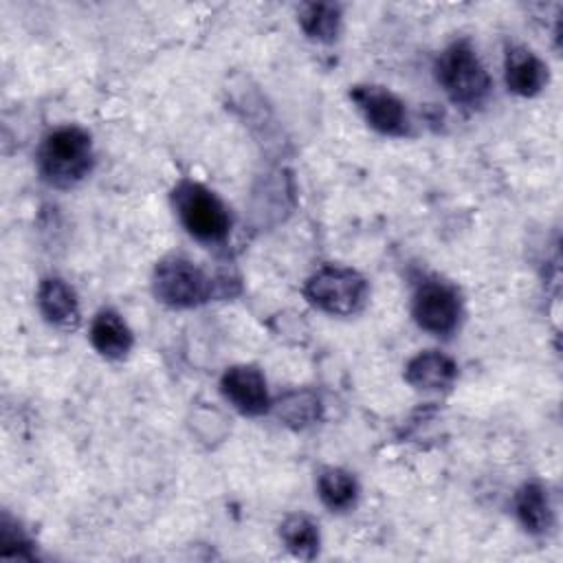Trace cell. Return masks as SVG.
<instances>
[{"instance_id":"30bf717a","label":"cell","mask_w":563,"mask_h":563,"mask_svg":"<svg viewBox=\"0 0 563 563\" xmlns=\"http://www.w3.org/2000/svg\"><path fill=\"white\" fill-rule=\"evenodd\" d=\"M506 86L519 97H534L548 84V66L526 46L506 51Z\"/></svg>"},{"instance_id":"8fae6325","label":"cell","mask_w":563,"mask_h":563,"mask_svg":"<svg viewBox=\"0 0 563 563\" xmlns=\"http://www.w3.org/2000/svg\"><path fill=\"white\" fill-rule=\"evenodd\" d=\"M405 378L411 387L422 389V391H440L449 389L453 380L457 378V365L451 356L427 350L416 354L407 367H405Z\"/></svg>"},{"instance_id":"ac0fdd59","label":"cell","mask_w":563,"mask_h":563,"mask_svg":"<svg viewBox=\"0 0 563 563\" xmlns=\"http://www.w3.org/2000/svg\"><path fill=\"white\" fill-rule=\"evenodd\" d=\"M0 543H2V550H0V556L4 559H31V541L22 534V530L13 528L7 523V519L2 521V528H0Z\"/></svg>"},{"instance_id":"3957f363","label":"cell","mask_w":563,"mask_h":563,"mask_svg":"<svg viewBox=\"0 0 563 563\" xmlns=\"http://www.w3.org/2000/svg\"><path fill=\"white\" fill-rule=\"evenodd\" d=\"M172 200L183 227L191 238L216 244L229 235V209L205 185L194 180H180L172 191Z\"/></svg>"},{"instance_id":"9c48e42d","label":"cell","mask_w":563,"mask_h":563,"mask_svg":"<svg viewBox=\"0 0 563 563\" xmlns=\"http://www.w3.org/2000/svg\"><path fill=\"white\" fill-rule=\"evenodd\" d=\"M37 308L42 317L66 332H73L81 323L79 299L73 286L59 277H44L37 286Z\"/></svg>"},{"instance_id":"e0dca14e","label":"cell","mask_w":563,"mask_h":563,"mask_svg":"<svg viewBox=\"0 0 563 563\" xmlns=\"http://www.w3.org/2000/svg\"><path fill=\"white\" fill-rule=\"evenodd\" d=\"M277 413L292 427H306L319 418V400L310 391H295L279 402Z\"/></svg>"},{"instance_id":"8992f818","label":"cell","mask_w":563,"mask_h":563,"mask_svg":"<svg viewBox=\"0 0 563 563\" xmlns=\"http://www.w3.org/2000/svg\"><path fill=\"white\" fill-rule=\"evenodd\" d=\"M416 323L435 336H449L462 317V303L457 290L442 279L422 282L411 301Z\"/></svg>"},{"instance_id":"277c9868","label":"cell","mask_w":563,"mask_h":563,"mask_svg":"<svg viewBox=\"0 0 563 563\" xmlns=\"http://www.w3.org/2000/svg\"><path fill=\"white\" fill-rule=\"evenodd\" d=\"M303 295L319 310L328 314L347 317L365 306L367 282L361 273L352 268L328 264L308 277Z\"/></svg>"},{"instance_id":"4fadbf2b","label":"cell","mask_w":563,"mask_h":563,"mask_svg":"<svg viewBox=\"0 0 563 563\" xmlns=\"http://www.w3.org/2000/svg\"><path fill=\"white\" fill-rule=\"evenodd\" d=\"M515 512L530 534H545L554 523L548 490L539 482H526L515 493Z\"/></svg>"},{"instance_id":"2e32d148","label":"cell","mask_w":563,"mask_h":563,"mask_svg":"<svg viewBox=\"0 0 563 563\" xmlns=\"http://www.w3.org/2000/svg\"><path fill=\"white\" fill-rule=\"evenodd\" d=\"M279 539L286 550L303 561H310L319 552V526L306 515H288L279 526Z\"/></svg>"},{"instance_id":"7a4b0ae2","label":"cell","mask_w":563,"mask_h":563,"mask_svg":"<svg viewBox=\"0 0 563 563\" xmlns=\"http://www.w3.org/2000/svg\"><path fill=\"white\" fill-rule=\"evenodd\" d=\"M435 77L446 97L464 108H479L490 95V75L468 40L444 48L435 64Z\"/></svg>"},{"instance_id":"5b68a950","label":"cell","mask_w":563,"mask_h":563,"mask_svg":"<svg viewBox=\"0 0 563 563\" xmlns=\"http://www.w3.org/2000/svg\"><path fill=\"white\" fill-rule=\"evenodd\" d=\"M152 288L156 299L169 308H194L213 297L216 282L194 262L172 255L156 264Z\"/></svg>"},{"instance_id":"9a60e30c","label":"cell","mask_w":563,"mask_h":563,"mask_svg":"<svg viewBox=\"0 0 563 563\" xmlns=\"http://www.w3.org/2000/svg\"><path fill=\"white\" fill-rule=\"evenodd\" d=\"M299 26L314 40L330 44L336 40L341 29V7L332 2H308L299 7Z\"/></svg>"},{"instance_id":"5bb4252c","label":"cell","mask_w":563,"mask_h":563,"mask_svg":"<svg viewBox=\"0 0 563 563\" xmlns=\"http://www.w3.org/2000/svg\"><path fill=\"white\" fill-rule=\"evenodd\" d=\"M317 493L325 508H330L332 512H343L356 504L358 484L347 471L328 466V468H321L317 477Z\"/></svg>"},{"instance_id":"ba28073f","label":"cell","mask_w":563,"mask_h":563,"mask_svg":"<svg viewBox=\"0 0 563 563\" xmlns=\"http://www.w3.org/2000/svg\"><path fill=\"white\" fill-rule=\"evenodd\" d=\"M220 391L244 416H262L271 407L264 374L255 365H233L220 378Z\"/></svg>"},{"instance_id":"52a82bcc","label":"cell","mask_w":563,"mask_h":563,"mask_svg":"<svg viewBox=\"0 0 563 563\" xmlns=\"http://www.w3.org/2000/svg\"><path fill=\"white\" fill-rule=\"evenodd\" d=\"M352 101L361 110L363 119L380 134L405 136L409 132V117L405 103L383 86H354L350 90Z\"/></svg>"},{"instance_id":"6da1fadb","label":"cell","mask_w":563,"mask_h":563,"mask_svg":"<svg viewBox=\"0 0 563 563\" xmlns=\"http://www.w3.org/2000/svg\"><path fill=\"white\" fill-rule=\"evenodd\" d=\"M92 163V139L77 125H62L48 132L37 150L40 176L57 189L79 185L90 174Z\"/></svg>"},{"instance_id":"7c38bea8","label":"cell","mask_w":563,"mask_h":563,"mask_svg":"<svg viewBox=\"0 0 563 563\" xmlns=\"http://www.w3.org/2000/svg\"><path fill=\"white\" fill-rule=\"evenodd\" d=\"M90 343L106 358H123L134 343L130 325L110 308L99 310L90 323Z\"/></svg>"}]
</instances>
